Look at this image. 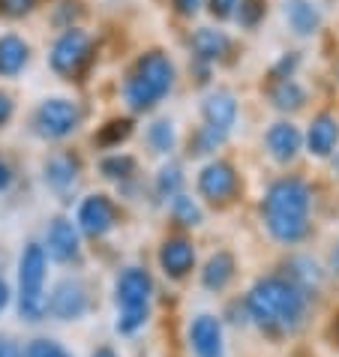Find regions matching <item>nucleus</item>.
<instances>
[{"label": "nucleus", "mask_w": 339, "mask_h": 357, "mask_svg": "<svg viewBox=\"0 0 339 357\" xmlns=\"http://www.w3.org/2000/svg\"><path fill=\"white\" fill-rule=\"evenodd\" d=\"M309 211H312V186L297 174H282L267 186L262 198V220L267 234L282 246H294L309 234Z\"/></svg>", "instance_id": "nucleus-1"}, {"label": "nucleus", "mask_w": 339, "mask_h": 357, "mask_svg": "<svg viewBox=\"0 0 339 357\" xmlns=\"http://www.w3.org/2000/svg\"><path fill=\"white\" fill-rule=\"evenodd\" d=\"M177 84V63L163 48H147L133 61L121 82V102L129 114H151L172 96Z\"/></svg>", "instance_id": "nucleus-2"}, {"label": "nucleus", "mask_w": 339, "mask_h": 357, "mask_svg": "<svg viewBox=\"0 0 339 357\" xmlns=\"http://www.w3.org/2000/svg\"><path fill=\"white\" fill-rule=\"evenodd\" d=\"M246 312L271 333L294 331L306 315V294L285 276H264L246 294Z\"/></svg>", "instance_id": "nucleus-3"}, {"label": "nucleus", "mask_w": 339, "mask_h": 357, "mask_svg": "<svg viewBox=\"0 0 339 357\" xmlns=\"http://www.w3.org/2000/svg\"><path fill=\"white\" fill-rule=\"evenodd\" d=\"M48 255L43 243H27L18 259V315L24 321H43L48 315L45 297Z\"/></svg>", "instance_id": "nucleus-4"}, {"label": "nucleus", "mask_w": 339, "mask_h": 357, "mask_svg": "<svg viewBox=\"0 0 339 357\" xmlns=\"http://www.w3.org/2000/svg\"><path fill=\"white\" fill-rule=\"evenodd\" d=\"M93 54H96L93 36L82 24L63 27L52 39V45H48V69L57 78H63V82H78L91 69Z\"/></svg>", "instance_id": "nucleus-5"}, {"label": "nucleus", "mask_w": 339, "mask_h": 357, "mask_svg": "<svg viewBox=\"0 0 339 357\" xmlns=\"http://www.w3.org/2000/svg\"><path fill=\"white\" fill-rule=\"evenodd\" d=\"M84 105L73 96H45L31 114V132L43 142H66L84 126Z\"/></svg>", "instance_id": "nucleus-6"}, {"label": "nucleus", "mask_w": 339, "mask_h": 357, "mask_svg": "<svg viewBox=\"0 0 339 357\" xmlns=\"http://www.w3.org/2000/svg\"><path fill=\"white\" fill-rule=\"evenodd\" d=\"M117 306H121V319H117V331L121 333H135L138 327L151 315V297H153V280L144 267H126L117 276L114 285Z\"/></svg>", "instance_id": "nucleus-7"}, {"label": "nucleus", "mask_w": 339, "mask_h": 357, "mask_svg": "<svg viewBox=\"0 0 339 357\" xmlns=\"http://www.w3.org/2000/svg\"><path fill=\"white\" fill-rule=\"evenodd\" d=\"M195 190L207 204L223 207V204H232L234 198L241 195L243 181H241V172H237V165L232 160L213 156V160H207L202 165V172H198Z\"/></svg>", "instance_id": "nucleus-8"}, {"label": "nucleus", "mask_w": 339, "mask_h": 357, "mask_svg": "<svg viewBox=\"0 0 339 357\" xmlns=\"http://www.w3.org/2000/svg\"><path fill=\"white\" fill-rule=\"evenodd\" d=\"M186 48H189V57H193V63L198 69H213L219 63L232 61L234 54V39L228 36L225 31H219V27H195V31H189L186 36Z\"/></svg>", "instance_id": "nucleus-9"}, {"label": "nucleus", "mask_w": 339, "mask_h": 357, "mask_svg": "<svg viewBox=\"0 0 339 357\" xmlns=\"http://www.w3.org/2000/svg\"><path fill=\"white\" fill-rule=\"evenodd\" d=\"M117 220H121V211H117V202L105 192H91L82 198L78 204V213H75V225L78 231L87 234V237H105L108 231H114Z\"/></svg>", "instance_id": "nucleus-10"}, {"label": "nucleus", "mask_w": 339, "mask_h": 357, "mask_svg": "<svg viewBox=\"0 0 339 357\" xmlns=\"http://www.w3.org/2000/svg\"><path fill=\"white\" fill-rule=\"evenodd\" d=\"M82 174H84L82 156L75 151H66V147L63 151H52L43 160V181L54 195H69L82 183Z\"/></svg>", "instance_id": "nucleus-11"}, {"label": "nucleus", "mask_w": 339, "mask_h": 357, "mask_svg": "<svg viewBox=\"0 0 339 357\" xmlns=\"http://www.w3.org/2000/svg\"><path fill=\"white\" fill-rule=\"evenodd\" d=\"M198 114H202V123L232 135V130L237 126V117H241V99H237L232 87H211L202 96Z\"/></svg>", "instance_id": "nucleus-12"}, {"label": "nucleus", "mask_w": 339, "mask_h": 357, "mask_svg": "<svg viewBox=\"0 0 339 357\" xmlns=\"http://www.w3.org/2000/svg\"><path fill=\"white\" fill-rule=\"evenodd\" d=\"M262 144L276 165H292L303 151V130L288 117H279L264 130Z\"/></svg>", "instance_id": "nucleus-13"}, {"label": "nucleus", "mask_w": 339, "mask_h": 357, "mask_svg": "<svg viewBox=\"0 0 339 357\" xmlns=\"http://www.w3.org/2000/svg\"><path fill=\"white\" fill-rule=\"evenodd\" d=\"M303 151L315 160H331L339 151V117L331 108H322V112L312 114V121L306 123L303 130Z\"/></svg>", "instance_id": "nucleus-14"}, {"label": "nucleus", "mask_w": 339, "mask_h": 357, "mask_svg": "<svg viewBox=\"0 0 339 357\" xmlns=\"http://www.w3.org/2000/svg\"><path fill=\"white\" fill-rule=\"evenodd\" d=\"M87 310H91V291H87V285L82 280H75V276L61 280L54 285L52 297H48V312L61 321L82 319V315H87Z\"/></svg>", "instance_id": "nucleus-15"}, {"label": "nucleus", "mask_w": 339, "mask_h": 357, "mask_svg": "<svg viewBox=\"0 0 339 357\" xmlns=\"http://www.w3.org/2000/svg\"><path fill=\"white\" fill-rule=\"evenodd\" d=\"M45 255L57 264H73L82 259V241H78V225L66 216H54L45 231Z\"/></svg>", "instance_id": "nucleus-16"}, {"label": "nucleus", "mask_w": 339, "mask_h": 357, "mask_svg": "<svg viewBox=\"0 0 339 357\" xmlns=\"http://www.w3.org/2000/svg\"><path fill=\"white\" fill-rule=\"evenodd\" d=\"M267 105L279 114H297L309 102V91L301 78H267L264 82Z\"/></svg>", "instance_id": "nucleus-17"}, {"label": "nucleus", "mask_w": 339, "mask_h": 357, "mask_svg": "<svg viewBox=\"0 0 339 357\" xmlns=\"http://www.w3.org/2000/svg\"><path fill=\"white\" fill-rule=\"evenodd\" d=\"M282 22L297 39H312L324 27V13L315 0H285Z\"/></svg>", "instance_id": "nucleus-18"}, {"label": "nucleus", "mask_w": 339, "mask_h": 357, "mask_svg": "<svg viewBox=\"0 0 339 357\" xmlns=\"http://www.w3.org/2000/svg\"><path fill=\"white\" fill-rule=\"evenodd\" d=\"M159 267L172 280H183L195 267V243L189 237H168L159 246Z\"/></svg>", "instance_id": "nucleus-19"}, {"label": "nucleus", "mask_w": 339, "mask_h": 357, "mask_svg": "<svg viewBox=\"0 0 339 357\" xmlns=\"http://www.w3.org/2000/svg\"><path fill=\"white\" fill-rule=\"evenodd\" d=\"M31 57L33 48L22 33H0V78H18L31 66Z\"/></svg>", "instance_id": "nucleus-20"}, {"label": "nucleus", "mask_w": 339, "mask_h": 357, "mask_svg": "<svg viewBox=\"0 0 339 357\" xmlns=\"http://www.w3.org/2000/svg\"><path fill=\"white\" fill-rule=\"evenodd\" d=\"M189 345L198 357H223V327L213 315H195L189 324Z\"/></svg>", "instance_id": "nucleus-21"}, {"label": "nucleus", "mask_w": 339, "mask_h": 357, "mask_svg": "<svg viewBox=\"0 0 339 357\" xmlns=\"http://www.w3.org/2000/svg\"><path fill=\"white\" fill-rule=\"evenodd\" d=\"M142 138H144V147L153 156H168V160H172V153L181 144V132H177V123L172 117H153V121H147Z\"/></svg>", "instance_id": "nucleus-22"}, {"label": "nucleus", "mask_w": 339, "mask_h": 357, "mask_svg": "<svg viewBox=\"0 0 339 357\" xmlns=\"http://www.w3.org/2000/svg\"><path fill=\"white\" fill-rule=\"evenodd\" d=\"M237 273V261L228 250H216L202 271V285L207 291H225Z\"/></svg>", "instance_id": "nucleus-23"}, {"label": "nucleus", "mask_w": 339, "mask_h": 357, "mask_svg": "<svg viewBox=\"0 0 339 357\" xmlns=\"http://www.w3.org/2000/svg\"><path fill=\"white\" fill-rule=\"evenodd\" d=\"M228 138H232L228 132H219V130H213V126H207V123H198L195 130L189 132V138H186V153L195 156V160L216 156L228 144Z\"/></svg>", "instance_id": "nucleus-24"}, {"label": "nucleus", "mask_w": 339, "mask_h": 357, "mask_svg": "<svg viewBox=\"0 0 339 357\" xmlns=\"http://www.w3.org/2000/svg\"><path fill=\"white\" fill-rule=\"evenodd\" d=\"M99 174L114 183H129V181H135V174H138V160L123 151L105 153L103 160H99Z\"/></svg>", "instance_id": "nucleus-25"}, {"label": "nucleus", "mask_w": 339, "mask_h": 357, "mask_svg": "<svg viewBox=\"0 0 339 357\" xmlns=\"http://www.w3.org/2000/svg\"><path fill=\"white\" fill-rule=\"evenodd\" d=\"M183 186H186V174L177 160H168L153 177V192H156V198H163V202H172L174 195H181Z\"/></svg>", "instance_id": "nucleus-26"}, {"label": "nucleus", "mask_w": 339, "mask_h": 357, "mask_svg": "<svg viewBox=\"0 0 339 357\" xmlns=\"http://www.w3.org/2000/svg\"><path fill=\"white\" fill-rule=\"evenodd\" d=\"M133 117H108V121L99 126L96 135H93V142L99 147H105V151H117L129 135H133Z\"/></svg>", "instance_id": "nucleus-27"}, {"label": "nucleus", "mask_w": 339, "mask_h": 357, "mask_svg": "<svg viewBox=\"0 0 339 357\" xmlns=\"http://www.w3.org/2000/svg\"><path fill=\"white\" fill-rule=\"evenodd\" d=\"M285 280H292L303 294H309L312 289L322 285V271H318V264L312 259H303V255H301V259L288 261V276H285Z\"/></svg>", "instance_id": "nucleus-28"}, {"label": "nucleus", "mask_w": 339, "mask_h": 357, "mask_svg": "<svg viewBox=\"0 0 339 357\" xmlns=\"http://www.w3.org/2000/svg\"><path fill=\"white\" fill-rule=\"evenodd\" d=\"M168 213H172V220L177 225H183V228H195V225H202L204 222V213H202V207H198V202L193 195H174L172 202H168Z\"/></svg>", "instance_id": "nucleus-29"}, {"label": "nucleus", "mask_w": 339, "mask_h": 357, "mask_svg": "<svg viewBox=\"0 0 339 357\" xmlns=\"http://www.w3.org/2000/svg\"><path fill=\"white\" fill-rule=\"evenodd\" d=\"M264 15H267V0H237L232 22L243 27V31H255L264 22Z\"/></svg>", "instance_id": "nucleus-30"}, {"label": "nucleus", "mask_w": 339, "mask_h": 357, "mask_svg": "<svg viewBox=\"0 0 339 357\" xmlns=\"http://www.w3.org/2000/svg\"><path fill=\"white\" fill-rule=\"evenodd\" d=\"M301 52H285L279 54V61L267 69V78H297V69H301Z\"/></svg>", "instance_id": "nucleus-31"}, {"label": "nucleus", "mask_w": 339, "mask_h": 357, "mask_svg": "<svg viewBox=\"0 0 339 357\" xmlns=\"http://www.w3.org/2000/svg\"><path fill=\"white\" fill-rule=\"evenodd\" d=\"M24 357H73V354L54 340H33L31 345H27Z\"/></svg>", "instance_id": "nucleus-32"}, {"label": "nucleus", "mask_w": 339, "mask_h": 357, "mask_svg": "<svg viewBox=\"0 0 339 357\" xmlns=\"http://www.w3.org/2000/svg\"><path fill=\"white\" fill-rule=\"evenodd\" d=\"M39 6V0H0V15L3 18H27Z\"/></svg>", "instance_id": "nucleus-33"}, {"label": "nucleus", "mask_w": 339, "mask_h": 357, "mask_svg": "<svg viewBox=\"0 0 339 357\" xmlns=\"http://www.w3.org/2000/svg\"><path fill=\"white\" fill-rule=\"evenodd\" d=\"M234 6H237V0H207L204 9L211 13L213 22H232Z\"/></svg>", "instance_id": "nucleus-34"}, {"label": "nucleus", "mask_w": 339, "mask_h": 357, "mask_svg": "<svg viewBox=\"0 0 339 357\" xmlns=\"http://www.w3.org/2000/svg\"><path fill=\"white\" fill-rule=\"evenodd\" d=\"M15 117V96L0 87V130H6Z\"/></svg>", "instance_id": "nucleus-35"}, {"label": "nucleus", "mask_w": 339, "mask_h": 357, "mask_svg": "<svg viewBox=\"0 0 339 357\" xmlns=\"http://www.w3.org/2000/svg\"><path fill=\"white\" fill-rule=\"evenodd\" d=\"M204 6H207V0H172L174 15H181V18H195Z\"/></svg>", "instance_id": "nucleus-36"}, {"label": "nucleus", "mask_w": 339, "mask_h": 357, "mask_svg": "<svg viewBox=\"0 0 339 357\" xmlns=\"http://www.w3.org/2000/svg\"><path fill=\"white\" fill-rule=\"evenodd\" d=\"M13 183H15V168H13L9 160L0 156V192H9L13 190Z\"/></svg>", "instance_id": "nucleus-37"}, {"label": "nucleus", "mask_w": 339, "mask_h": 357, "mask_svg": "<svg viewBox=\"0 0 339 357\" xmlns=\"http://www.w3.org/2000/svg\"><path fill=\"white\" fill-rule=\"evenodd\" d=\"M0 357H24V354L9 336H0Z\"/></svg>", "instance_id": "nucleus-38"}, {"label": "nucleus", "mask_w": 339, "mask_h": 357, "mask_svg": "<svg viewBox=\"0 0 339 357\" xmlns=\"http://www.w3.org/2000/svg\"><path fill=\"white\" fill-rule=\"evenodd\" d=\"M6 306H9V282L0 276V312H3Z\"/></svg>", "instance_id": "nucleus-39"}, {"label": "nucleus", "mask_w": 339, "mask_h": 357, "mask_svg": "<svg viewBox=\"0 0 339 357\" xmlns=\"http://www.w3.org/2000/svg\"><path fill=\"white\" fill-rule=\"evenodd\" d=\"M331 267H333V273L339 276V243H336L333 250H331Z\"/></svg>", "instance_id": "nucleus-40"}, {"label": "nucleus", "mask_w": 339, "mask_h": 357, "mask_svg": "<svg viewBox=\"0 0 339 357\" xmlns=\"http://www.w3.org/2000/svg\"><path fill=\"white\" fill-rule=\"evenodd\" d=\"M93 357H117V354L108 349V345H103V349H96V351H93Z\"/></svg>", "instance_id": "nucleus-41"}, {"label": "nucleus", "mask_w": 339, "mask_h": 357, "mask_svg": "<svg viewBox=\"0 0 339 357\" xmlns=\"http://www.w3.org/2000/svg\"><path fill=\"white\" fill-rule=\"evenodd\" d=\"M331 162H333V174H336V177H339V151H336V153H333V156H331Z\"/></svg>", "instance_id": "nucleus-42"}, {"label": "nucleus", "mask_w": 339, "mask_h": 357, "mask_svg": "<svg viewBox=\"0 0 339 357\" xmlns=\"http://www.w3.org/2000/svg\"><path fill=\"white\" fill-rule=\"evenodd\" d=\"M333 336L339 340V315H336V321H333Z\"/></svg>", "instance_id": "nucleus-43"}, {"label": "nucleus", "mask_w": 339, "mask_h": 357, "mask_svg": "<svg viewBox=\"0 0 339 357\" xmlns=\"http://www.w3.org/2000/svg\"><path fill=\"white\" fill-rule=\"evenodd\" d=\"M336 75H339V66H336Z\"/></svg>", "instance_id": "nucleus-44"}]
</instances>
